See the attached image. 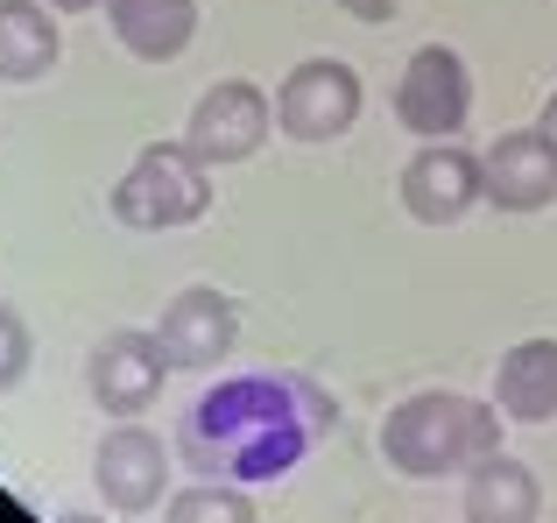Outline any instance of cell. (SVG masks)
<instances>
[{
  "mask_svg": "<svg viewBox=\"0 0 557 523\" xmlns=\"http://www.w3.org/2000/svg\"><path fill=\"white\" fill-rule=\"evenodd\" d=\"M339 425V403L297 368H247L212 382L184 411L177 453L198 482H283L311 460V446Z\"/></svg>",
  "mask_w": 557,
  "mask_h": 523,
  "instance_id": "cell-1",
  "label": "cell"
},
{
  "mask_svg": "<svg viewBox=\"0 0 557 523\" xmlns=\"http://www.w3.org/2000/svg\"><path fill=\"white\" fill-rule=\"evenodd\" d=\"M502 425L508 417L480 397L459 389H423L403 397L381 425V460L409 482H445V474H473L487 453H502Z\"/></svg>",
  "mask_w": 557,
  "mask_h": 523,
  "instance_id": "cell-2",
  "label": "cell"
},
{
  "mask_svg": "<svg viewBox=\"0 0 557 523\" xmlns=\"http://www.w3.org/2000/svg\"><path fill=\"white\" fill-rule=\"evenodd\" d=\"M212 212V163L184 149V142H156L135 156L121 184H113V220L135 234H177V227Z\"/></svg>",
  "mask_w": 557,
  "mask_h": 523,
  "instance_id": "cell-3",
  "label": "cell"
},
{
  "mask_svg": "<svg viewBox=\"0 0 557 523\" xmlns=\"http://www.w3.org/2000/svg\"><path fill=\"white\" fill-rule=\"evenodd\" d=\"M360 121V71L346 57H304L275 85V127L289 142H339Z\"/></svg>",
  "mask_w": 557,
  "mask_h": 523,
  "instance_id": "cell-4",
  "label": "cell"
},
{
  "mask_svg": "<svg viewBox=\"0 0 557 523\" xmlns=\"http://www.w3.org/2000/svg\"><path fill=\"white\" fill-rule=\"evenodd\" d=\"M473 113V71H466L459 50L445 42H423L403 64V85H395V121L423 142H451Z\"/></svg>",
  "mask_w": 557,
  "mask_h": 523,
  "instance_id": "cell-5",
  "label": "cell"
},
{
  "mask_svg": "<svg viewBox=\"0 0 557 523\" xmlns=\"http://www.w3.org/2000/svg\"><path fill=\"white\" fill-rule=\"evenodd\" d=\"M275 127V99L247 78H219L212 93L190 107V127H184V149L198 163H247V156L269 142Z\"/></svg>",
  "mask_w": 557,
  "mask_h": 523,
  "instance_id": "cell-6",
  "label": "cell"
},
{
  "mask_svg": "<svg viewBox=\"0 0 557 523\" xmlns=\"http://www.w3.org/2000/svg\"><path fill=\"white\" fill-rule=\"evenodd\" d=\"M480 198L502 212H544L557 206V142L544 127H516L480 149Z\"/></svg>",
  "mask_w": 557,
  "mask_h": 523,
  "instance_id": "cell-7",
  "label": "cell"
},
{
  "mask_svg": "<svg viewBox=\"0 0 557 523\" xmlns=\"http://www.w3.org/2000/svg\"><path fill=\"white\" fill-rule=\"evenodd\" d=\"M233 340H240V304L212 283L177 290L156 318V346H163L170 368H219L233 354Z\"/></svg>",
  "mask_w": 557,
  "mask_h": 523,
  "instance_id": "cell-8",
  "label": "cell"
},
{
  "mask_svg": "<svg viewBox=\"0 0 557 523\" xmlns=\"http://www.w3.org/2000/svg\"><path fill=\"white\" fill-rule=\"evenodd\" d=\"M163 346H156V332H107V340L92 346V361H85V389H92V403L107 417H141L156 397H163Z\"/></svg>",
  "mask_w": 557,
  "mask_h": 523,
  "instance_id": "cell-9",
  "label": "cell"
},
{
  "mask_svg": "<svg viewBox=\"0 0 557 523\" xmlns=\"http://www.w3.org/2000/svg\"><path fill=\"white\" fill-rule=\"evenodd\" d=\"M92 482H99V496H107V510L149 516L156 502H163V488H170L163 439H156L149 425H113L107 439H99V453H92Z\"/></svg>",
  "mask_w": 557,
  "mask_h": 523,
  "instance_id": "cell-10",
  "label": "cell"
},
{
  "mask_svg": "<svg viewBox=\"0 0 557 523\" xmlns=\"http://www.w3.org/2000/svg\"><path fill=\"white\" fill-rule=\"evenodd\" d=\"M403 206L423 227H459L480 206V156L459 142H423L403 170Z\"/></svg>",
  "mask_w": 557,
  "mask_h": 523,
  "instance_id": "cell-11",
  "label": "cell"
},
{
  "mask_svg": "<svg viewBox=\"0 0 557 523\" xmlns=\"http://www.w3.org/2000/svg\"><path fill=\"white\" fill-rule=\"evenodd\" d=\"M494 411L508 425H550L557 417V340H516L494 361Z\"/></svg>",
  "mask_w": 557,
  "mask_h": 523,
  "instance_id": "cell-12",
  "label": "cell"
},
{
  "mask_svg": "<svg viewBox=\"0 0 557 523\" xmlns=\"http://www.w3.org/2000/svg\"><path fill=\"white\" fill-rule=\"evenodd\" d=\"M107 22L141 64H170L198 36V0H107Z\"/></svg>",
  "mask_w": 557,
  "mask_h": 523,
  "instance_id": "cell-13",
  "label": "cell"
},
{
  "mask_svg": "<svg viewBox=\"0 0 557 523\" xmlns=\"http://www.w3.org/2000/svg\"><path fill=\"white\" fill-rule=\"evenodd\" d=\"M536 510H544V488L522 460L487 453L466 474V523H536Z\"/></svg>",
  "mask_w": 557,
  "mask_h": 523,
  "instance_id": "cell-14",
  "label": "cell"
},
{
  "mask_svg": "<svg viewBox=\"0 0 557 523\" xmlns=\"http://www.w3.org/2000/svg\"><path fill=\"white\" fill-rule=\"evenodd\" d=\"M57 50H64V36H57L50 8H36V0H0V78L36 85L42 71L57 64Z\"/></svg>",
  "mask_w": 557,
  "mask_h": 523,
  "instance_id": "cell-15",
  "label": "cell"
},
{
  "mask_svg": "<svg viewBox=\"0 0 557 523\" xmlns=\"http://www.w3.org/2000/svg\"><path fill=\"white\" fill-rule=\"evenodd\" d=\"M163 523H261V516H255V502H247V488L198 482V488H184V496H170Z\"/></svg>",
  "mask_w": 557,
  "mask_h": 523,
  "instance_id": "cell-16",
  "label": "cell"
},
{
  "mask_svg": "<svg viewBox=\"0 0 557 523\" xmlns=\"http://www.w3.org/2000/svg\"><path fill=\"white\" fill-rule=\"evenodd\" d=\"M28 375V326L14 318V304H0V389H14Z\"/></svg>",
  "mask_w": 557,
  "mask_h": 523,
  "instance_id": "cell-17",
  "label": "cell"
},
{
  "mask_svg": "<svg viewBox=\"0 0 557 523\" xmlns=\"http://www.w3.org/2000/svg\"><path fill=\"white\" fill-rule=\"evenodd\" d=\"M339 8H346V14H360V22H388L403 0H339Z\"/></svg>",
  "mask_w": 557,
  "mask_h": 523,
  "instance_id": "cell-18",
  "label": "cell"
},
{
  "mask_svg": "<svg viewBox=\"0 0 557 523\" xmlns=\"http://www.w3.org/2000/svg\"><path fill=\"white\" fill-rule=\"evenodd\" d=\"M536 127H544V135H550V142H557V93H550V99H544V121H536Z\"/></svg>",
  "mask_w": 557,
  "mask_h": 523,
  "instance_id": "cell-19",
  "label": "cell"
},
{
  "mask_svg": "<svg viewBox=\"0 0 557 523\" xmlns=\"http://www.w3.org/2000/svg\"><path fill=\"white\" fill-rule=\"evenodd\" d=\"M57 14H85V8H99V0H50Z\"/></svg>",
  "mask_w": 557,
  "mask_h": 523,
  "instance_id": "cell-20",
  "label": "cell"
},
{
  "mask_svg": "<svg viewBox=\"0 0 557 523\" xmlns=\"http://www.w3.org/2000/svg\"><path fill=\"white\" fill-rule=\"evenodd\" d=\"M64 523H85V516H64Z\"/></svg>",
  "mask_w": 557,
  "mask_h": 523,
  "instance_id": "cell-21",
  "label": "cell"
}]
</instances>
